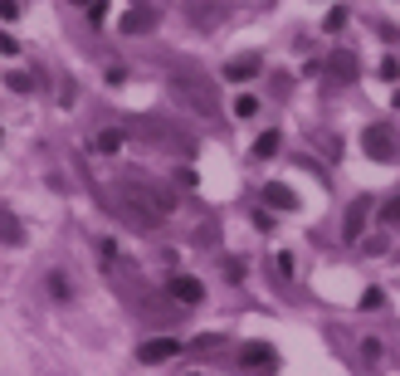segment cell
I'll list each match as a JSON object with an SVG mask.
<instances>
[{
  "instance_id": "23",
  "label": "cell",
  "mask_w": 400,
  "mask_h": 376,
  "mask_svg": "<svg viewBox=\"0 0 400 376\" xmlns=\"http://www.w3.org/2000/svg\"><path fill=\"white\" fill-rule=\"evenodd\" d=\"M0 54H6V59H15V54H20V44H15V34H6V30H0Z\"/></svg>"
},
{
  "instance_id": "18",
  "label": "cell",
  "mask_w": 400,
  "mask_h": 376,
  "mask_svg": "<svg viewBox=\"0 0 400 376\" xmlns=\"http://www.w3.org/2000/svg\"><path fill=\"white\" fill-rule=\"evenodd\" d=\"M381 220H386V225H400V196H390V200L381 205Z\"/></svg>"
},
{
  "instance_id": "29",
  "label": "cell",
  "mask_w": 400,
  "mask_h": 376,
  "mask_svg": "<svg viewBox=\"0 0 400 376\" xmlns=\"http://www.w3.org/2000/svg\"><path fill=\"white\" fill-rule=\"evenodd\" d=\"M0 137H6V132H0Z\"/></svg>"
},
{
  "instance_id": "7",
  "label": "cell",
  "mask_w": 400,
  "mask_h": 376,
  "mask_svg": "<svg viewBox=\"0 0 400 376\" xmlns=\"http://www.w3.org/2000/svg\"><path fill=\"white\" fill-rule=\"evenodd\" d=\"M259 54H240V59H230V64H224V79H235V83H249L254 74H259Z\"/></svg>"
},
{
  "instance_id": "28",
  "label": "cell",
  "mask_w": 400,
  "mask_h": 376,
  "mask_svg": "<svg viewBox=\"0 0 400 376\" xmlns=\"http://www.w3.org/2000/svg\"><path fill=\"white\" fill-rule=\"evenodd\" d=\"M191 376H200V371H191Z\"/></svg>"
},
{
  "instance_id": "25",
  "label": "cell",
  "mask_w": 400,
  "mask_h": 376,
  "mask_svg": "<svg viewBox=\"0 0 400 376\" xmlns=\"http://www.w3.org/2000/svg\"><path fill=\"white\" fill-rule=\"evenodd\" d=\"M381 303H386L381 289H366V293H361V308H381Z\"/></svg>"
},
{
  "instance_id": "24",
  "label": "cell",
  "mask_w": 400,
  "mask_h": 376,
  "mask_svg": "<svg viewBox=\"0 0 400 376\" xmlns=\"http://www.w3.org/2000/svg\"><path fill=\"white\" fill-rule=\"evenodd\" d=\"M107 20V0H98V6H88V25H103Z\"/></svg>"
},
{
  "instance_id": "8",
  "label": "cell",
  "mask_w": 400,
  "mask_h": 376,
  "mask_svg": "<svg viewBox=\"0 0 400 376\" xmlns=\"http://www.w3.org/2000/svg\"><path fill=\"white\" fill-rule=\"evenodd\" d=\"M171 298H181V303H200V298H205V284H200V279H191V274H176V279H171Z\"/></svg>"
},
{
  "instance_id": "1",
  "label": "cell",
  "mask_w": 400,
  "mask_h": 376,
  "mask_svg": "<svg viewBox=\"0 0 400 376\" xmlns=\"http://www.w3.org/2000/svg\"><path fill=\"white\" fill-rule=\"evenodd\" d=\"M123 200H127V210L137 215L147 230H156V225H166V220H171V196H166L156 181L127 176V181H123Z\"/></svg>"
},
{
  "instance_id": "5",
  "label": "cell",
  "mask_w": 400,
  "mask_h": 376,
  "mask_svg": "<svg viewBox=\"0 0 400 376\" xmlns=\"http://www.w3.org/2000/svg\"><path fill=\"white\" fill-rule=\"evenodd\" d=\"M181 352V337H156V342H147L142 352H137V362H147V366H156V362H171Z\"/></svg>"
},
{
  "instance_id": "17",
  "label": "cell",
  "mask_w": 400,
  "mask_h": 376,
  "mask_svg": "<svg viewBox=\"0 0 400 376\" xmlns=\"http://www.w3.org/2000/svg\"><path fill=\"white\" fill-rule=\"evenodd\" d=\"M6 88H10V93H30V88H34V79L15 69V74H6Z\"/></svg>"
},
{
  "instance_id": "22",
  "label": "cell",
  "mask_w": 400,
  "mask_h": 376,
  "mask_svg": "<svg viewBox=\"0 0 400 376\" xmlns=\"http://www.w3.org/2000/svg\"><path fill=\"white\" fill-rule=\"evenodd\" d=\"M381 79L395 83V79H400V59H381Z\"/></svg>"
},
{
  "instance_id": "3",
  "label": "cell",
  "mask_w": 400,
  "mask_h": 376,
  "mask_svg": "<svg viewBox=\"0 0 400 376\" xmlns=\"http://www.w3.org/2000/svg\"><path fill=\"white\" fill-rule=\"evenodd\" d=\"M361 152H366L371 161H395V137H390L386 127H366V132H361Z\"/></svg>"
},
{
  "instance_id": "2",
  "label": "cell",
  "mask_w": 400,
  "mask_h": 376,
  "mask_svg": "<svg viewBox=\"0 0 400 376\" xmlns=\"http://www.w3.org/2000/svg\"><path fill=\"white\" fill-rule=\"evenodd\" d=\"M171 98L176 103H186L191 113H215V83L210 79H200V74H171Z\"/></svg>"
},
{
  "instance_id": "21",
  "label": "cell",
  "mask_w": 400,
  "mask_h": 376,
  "mask_svg": "<svg viewBox=\"0 0 400 376\" xmlns=\"http://www.w3.org/2000/svg\"><path fill=\"white\" fill-rule=\"evenodd\" d=\"M0 20H6V25L20 20V0H0Z\"/></svg>"
},
{
  "instance_id": "11",
  "label": "cell",
  "mask_w": 400,
  "mask_h": 376,
  "mask_svg": "<svg viewBox=\"0 0 400 376\" xmlns=\"http://www.w3.org/2000/svg\"><path fill=\"white\" fill-rule=\"evenodd\" d=\"M123 142H127V137H123L118 127H103V132L93 137V152H103V156H112V152H118Z\"/></svg>"
},
{
  "instance_id": "27",
  "label": "cell",
  "mask_w": 400,
  "mask_h": 376,
  "mask_svg": "<svg viewBox=\"0 0 400 376\" xmlns=\"http://www.w3.org/2000/svg\"><path fill=\"white\" fill-rule=\"evenodd\" d=\"M390 103H395V107H400V93H395V98H390Z\"/></svg>"
},
{
  "instance_id": "9",
  "label": "cell",
  "mask_w": 400,
  "mask_h": 376,
  "mask_svg": "<svg viewBox=\"0 0 400 376\" xmlns=\"http://www.w3.org/2000/svg\"><path fill=\"white\" fill-rule=\"evenodd\" d=\"M327 74H332L337 83H352V79H357V59H352V54H332V59H327Z\"/></svg>"
},
{
  "instance_id": "6",
  "label": "cell",
  "mask_w": 400,
  "mask_h": 376,
  "mask_svg": "<svg viewBox=\"0 0 400 376\" xmlns=\"http://www.w3.org/2000/svg\"><path fill=\"white\" fill-rule=\"evenodd\" d=\"M264 205H269V210H298V191L283 186V181H269V186H264Z\"/></svg>"
},
{
  "instance_id": "4",
  "label": "cell",
  "mask_w": 400,
  "mask_h": 376,
  "mask_svg": "<svg viewBox=\"0 0 400 376\" xmlns=\"http://www.w3.org/2000/svg\"><path fill=\"white\" fill-rule=\"evenodd\" d=\"M366 215H371V200L366 196H357L352 200V210H347V220H341V240H361V230H366Z\"/></svg>"
},
{
  "instance_id": "10",
  "label": "cell",
  "mask_w": 400,
  "mask_h": 376,
  "mask_svg": "<svg viewBox=\"0 0 400 376\" xmlns=\"http://www.w3.org/2000/svg\"><path fill=\"white\" fill-rule=\"evenodd\" d=\"M20 240H25L20 220H15V215H10L6 205H0V244H20Z\"/></svg>"
},
{
  "instance_id": "15",
  "label": "cell",
  "mask_w": 400,
  "mask_h": 376,
  "mask_svg": "<svg viewBox=\"0 0 400 376\" xmlns=\"http://www.w3.org/2000/svg\"><path fill=\"white\" fill-rule=\"evenodd\" d=\"M322 30H327V34H337V30H347V6H332V10L322 15Z\"/></svg>"
},
{
  "instance_id": "26",
  "label": "cell",
  "mask_w": 400,
  "mask_h": 376,
  "mask_svg": "<svg viewBox=\"0 0 400 376\" xmlns=\"http://www.w3.org/2000/svg\"><path fill=\"white\" fill-rule=\"evenodd\" d=\"M74 6H83V10H88V6H98V0H74Z\"/></svg>"
},
{
  "instance_id": "20",
  "label": "cell",
  "mask_w": 400,
  "mask_h": 376,
  "mask_svg": "<svg viewBox=\"0 0 400 376\" xmlns=\"http://www.w3.org/2000/svg\"><path fill=\"white\" fill-rule=\"evenodd\" d=\"M49 293L64 303V298H69V279H64V274H49Z\"/></svg>"
},
{
  "instance_id": "14",
  "label": "cell",
  "mask_w": 400,
  "mask_h": 376,
  "mask_svg": "<svg viewBox=\"0 0 400 376\" xmlns=\"http://www.w3.org/2000/svg\"><path fill=\"white\" fill-rule=\"evenodd\" d=\"M278 142H283L278 132H259V142H254V156H259V161H269V156L278 152Z\"/></svg>"
},
{
  "instance_id": "13",
  "label": "cell",
  "mask_w": 400,
  "mask_h": 376,
  "mask_svg": "<svg viewBox=\"0 0 400 376\" xmlns=\"http://www.w3.org/2000/svg\"><path fill=\"white\" fill-rule=\"evenodd\" d=\"M118 30H123V34H142V30H151V15H147V10H127Z\"/></svg>"
},
{
  "instance_id": "12",
  "label": "cell",
  "mask_w": 400,
  "mask_h": 376,
  "mask_svg": "<svg viewBox=\"0 0 400 376\" xmlns=\"http://www.w3.org/2000/svg\"><path fill=\"white\" fill-rule=\"evenodd\" d=\"M240 362H244V366H273V352H269L264 342H249V347L240 352Z\"/></svg>"
},
{
  "instance_id": "19",
  "label": "cell",
  "mask_w": 400,
  "mask_h": 376,
  "mask_svg": "<svg viewBox=\"0 0 400 376\" xmlns=\"http://www.w3.org/2000/svg\"><path fill=\"white\" fill-rule=\"evenodd\" d=\"M273 264H278V274H283V279H293V269H298L288 249H278V254H273Z\"/></svg>"
},
{
  "instance_id": "16",
  "label": "cell",
  "mask_w": 400,
  "mask_h": 376,
  "mask_svg": "<svg viewBox=\"0 0 400 376\" xmlns=\"http://www.w3.org/2000/svg\"><path fill=\"white\" fill-rule=\"evenodd\" d=\"M230 113H235V118H254V113H259V98H254V93H240Z\"/></svg>"
}]
</instances>
